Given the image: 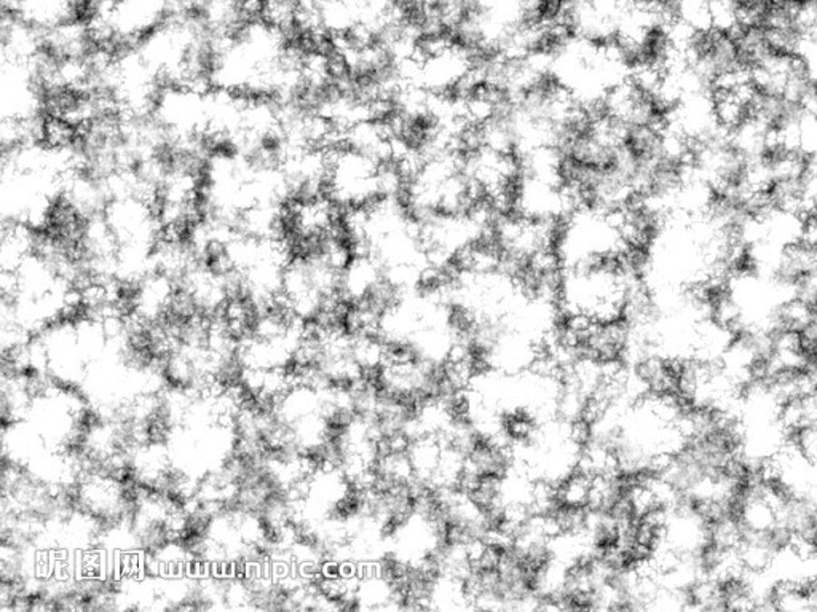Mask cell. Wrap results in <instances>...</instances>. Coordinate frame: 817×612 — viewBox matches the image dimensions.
<instances>
[{"mask_svg":"<svg viewBox=\"0 0 817 612\" xmlns=\"http://www.w3.org/2000/svg\"><path fill=\"white\" fill-rule=\"evenodd\" d=\"M715 123L723 130H736L749 117V109L734 93H711Z\"/></svg>","mask_w":817,"mask_h":612,"instance_id":"obj_2","label":"cell"},{"mask_svg":"<svg viewBox=\"0 0 817 612\" xmlns=\"http://www.w3.org/2000/svg\"><path fill=\"white\" fill-rule=\"evenodd\" d=\"M77 141V130L65 118L48 115L44 123V143L48 149H65Z\"/></svg>","mask_w":817,"mask_h":612,"instance_id":"obj_6","label":"cell"},{"mask_svg":"<svg viewBox=\"0 0 817 612\" xmlns=\"http://www.w3.org/2000/svg\"><path fill=\"white\" fill-rule=\"evenodd\" d=\"M707 7L712 20L713 31L736 35L738 27V4L734 0H707Z\"/></svg>","mask_w":817,"mask_h":612,"instance_id":"obj_5","label":"cell"},{"mask_svg":"<svg viewBox=\"0 0 817 612\" xmlns=\"http://www.w3.org/2000/svg\"><path fill=\"white\" fill-rule=\"evenodd\" d=\"M798 449L811 464H817V426H804L795 437Z\"/></svg>","mask_w":817,"mask_h":612,"instance_id":"obj_8","label":"cell"},{"mask_svg":"<svg viewBox=\"0 0 817 612\" xmlns=\"http://www.w3.org/2000/svg\"><path fill=\"white\" fill-rule=\"evenodd\" d=\"M711 546L717 548H738L744 541L745 528L739 518L726 515L709 525Z\"/></svg>","mask_w":817,"mask_h":612,"instance_id":"obj_4","label":"cell"},{"mask_svg":"<svg viewBox=\"0 0 817 612\" xmlns=\"http://www.w3.org/2000/svg\"><path fill=\"white\" fill-rule=\"evenodd\" d=\"M772 316L778 329H792L797 332H803L804 329L816 320L817 306L806 300L792 297L779 303L778 308L772 311Z\"/></svg>","mask_w":817,"mask_h":612,"instance_id":"obj_1","label":"cell"},{"mask_svg":"<svg viewBox=\"0 0 817 612\" xmlns=\"http://www.w3.org/2000/svg\"><path fill=\"white\" fill-rule=\"evenodd\" d=\"M634 2H641V0H634Z\"/></svg>","mask_w":817,"mask_h":612,"instance_id":"obj_10","label":"cell"},{"mask_svg":"<svg viewBox=\"0 0 817 612\" xmlns=\"http://www.w3.org/2000/svg\"><path fill=\"white\" fill-rule=\"evenodd\" d=\"M806 598H808V609L817 611V584L806 587Z\"/></svg>","mask_w":817,"mask_h":612,"instance_id":"obj_9","label":"cell"},{"mask_svg":"<svg viewBox=\"0 0 817 612\" xmlns=\"http://www.w3.org/2000/svg\"><path fill=\"white\" fill-rule=\"evenodd\" d=\"M774 183L803 181L810 163V155L802 150H781L768 157Z\"/></svg>","mask_w":817,"mask_h":612,"instance_id":"obj_3","label":"cell"},{"mask_svg":"<svg viewBox=\"0 0 817 612\" xmlns=\"http://www.w3.org/2000/svg\"><path fill=\"white\" fill-rule=\"evenodd\" d=\"M772 601L776 609L782 611H810L806 588L793 582H778L772 593Z\"/></svg>","mask_w":817,"mask_h":612,"instance_id":"obj_7","label":"cell"}]
</instances>
